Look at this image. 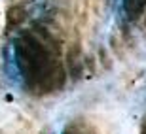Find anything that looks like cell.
Listing matches in <instances>:
<instances>
[{
    "label": "cell",
    "mask_w": 146,
    "mask_h": 134,
    "mask_svg": "<svg viewBox=\"0 0 146 134\" xmlns=\"http://www.w3.org/2000/svg\"><path fill=\"white\" fill-rule=\"evenodd\" d=\"M13 57L23 85L33 95H49L63 85L61 51L46 28H25L13 43Z\"/></svg>",
    "instance_id": "1"
},
{
    "label": "cell",
    "mask_w": 146,
    "mask_h": 134,
    "mask_svg": "<svg viewBox=\"0 0 146 134\" xmlns=\"http://www.w3.org/2000/svg\"><path fill=\"white\" fill-rule=\"evenodd\" d=\"M121 8L127 19L137 21L139 17L146 11V0H121Z\"/></svg>",
    "instance_id": "2"
},
{
    "label": "cell",
    "mask_w": 146,
    "mask_h": 134,
    "mask_svg": "<svg viewBox=\"0 0 146 134\" xmlns=\"http://www.w3.org/2000/svg\"><path fill=\"white\" fill-rule=\"evenodd\" d=\"M63 134H95V130H93L89 125H86L84 121H76V123L68 125V127L63 130Z\"/></svg>",
    "instance_id": "3"
},
{
    "label": "cell",
    "mask_w": 146,
    "mask_h": 134,
    "mask_svg": "<svg viewBox=\"0 0 146 134\" xmlns=\"http://www.w3.org/2000/svg\"><path fill=\"white\" fill-rule=\"evenodd\" d=\"M141 134H146V123L142 125V132H141Z\"/></svg>",
    "instance_id": "4"
}]
</instances>
